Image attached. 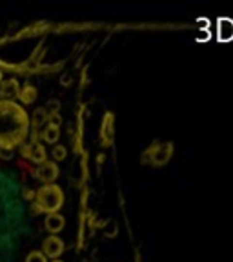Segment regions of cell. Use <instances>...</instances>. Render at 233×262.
<instances>
[{"instance_id":"6da1fadb","label":"cell","mask_w":233,"mask_h":262,"mask_svg":"<svg viewBox=\"0 0 233 262\" xmlns=\"http://www.w3.org/2000/svg\"><path fill=\"white\" fill-rule=\"evenodd\" d=\"M30 135V117L15 100H0V150H15Z\"/></svg>"},{"instance_id":"7a4b0ae2","label":"cell","mask_w":233,"mask_h":262,"mask_svg":"<svg viewBox=\"0 0 233 262\" xmlns=\"http://www.w3.org/2000/svg\"><path fill=\"white\" fill-rule=\"evenodd\" d=\"M35 204L40 210V213H59V210L64 204V193L62 187L57 184H44L35 195Z\"/></svg>"},{"instance_id":"3957f363","label":"cell","mask_w":233,"mask_h":262,"mask_svg":"<svg viewBox=\"0 0 233 262\" xmlns=\"http://www.w3.org/2000/svg\"><path fill=\"white\" fill-rule=\"evenodd\" d=\"M20 153H22V157H26L28 160L35 162V164L46 162V157H47L46 148L40 142H24L20 146Z\"/></svg>"},{"instance_id":"277c9868","label":"cell","mask_w":233,"mask_h":262,"mask_svg":"<svg viewBox=\"0 0 233 262\" xmlns=\"http://www.w3.org/2000/svg\"><path fill=\"white\" fill-rule=\"evenodd\" d=\"M42 253L46 255V259H59L62 253H64V240L57 235H49L46 237L44 242H42Z\"/></svg>"},{"instance_id":"5b68a950","label":"cell","mask_w":233,"mask_h":262,"mask_svg":"<svg viewBox=\"0 0 233 262\" xmlns=\"http://www.w3.org/2000/svg\"><path fill=\"white\" fill-rule=\"evenodd\" d=\"M35 177L40 182H44V184H53L57 180V177H59V166H57V162H53V160H46L42 164H38Z\"/></svg>"},{"instance_id":"8992f818","label":"cell","mask_w":233,"mask_h":262,"mask_svg":"<svg viewBox=\"0 0 233 262\" xmlns=\"http://www.w3.org/2000/svg\"><path fill=\"white\" fill-rule=\"evenodd\" d=\"M20 93V84L16 78H8L0 84V100H15Z\"/></svg>"},{"instance_id":"52a82bcc","label":"cell","mask_w":233,"mask_h":262,"mask_svg":"<svg viewBox=\"0 0 233 262\" xmlns=\"http://www.w3.org/2000/svg\"><path fill=\"white\" fill-rule=\"evenodd\" d=\"M64 226H66V218L62 217L61 213H49V215H46L44 228L51 233V235L62 231V230H64Z\"/></svg>"},{"instance_id":"ba28073f","label":"cell","mask_w":233,"mask_h":262,"mask_svg":"<svg viewBox=\"0 0 233 262\" xmlns=\"http://www.w3.org/2000/svg\"><path fill=\"white\" fill-rule=\"evenodd\" d=\"M40 137L46 144H57L61 139V127L51 126V124H46L44 129L40 131Z\"/></svg>"},{"instance_id":"9c48e42d","label":"cell","mask_w":233,"mask_h":262,"mask_svg":"<svg viewBox=\"0 0 233 262\" xmlns=\"http://www.w3.org/2000/svg\"><path fill=\"white\" fill-rule=\"evenodd\" d=\"M37 88L31 86V84H26L24 88H20V93H18V98L22 104H33L37 100Z\"/></svg>"},{"instance_id":"30bf717a","label":"cell","mask_w":233,"mask_h":262,"mask_svg":"<svg viewBox=\"0 0 233 262\" xmlns=\"http://www.w3.org/2000/svg\"><path fill=\"white\" fill-rule=\"evenodd\" d=\"M218 38L220 40H230L233 38V22L228 18H220L218 20Z\"/></svg>"},{"instance_id":"8fae6325","label":"cell","mask_w":233,"mask_h":262,"mask_svg":"<svg viewBox=\"0 0 233 262\" xmlns=\"http://www.w3.org/2000/svg\"><path fill=\"white\" fill-rule=\"evenodd\" d=\"M31 124H33V129H38V131H40V127L44 126V124H47V113H46L44 108H37L33 111Z\"/></svg>"},{"instance_id":"7c38bea8","label":"cell","mask_w":233,"mask_h":262,"mask_svg":"<svg viewBox=\"0 0 233 262\" xmlns=\"http://www.w3.org/2000/svg\"><path fill=\"white\" fill-rule=\"evenodd\" d=\"M53 155V160H66V157H68V150H66V146H62V144H57L55 148H53L51 151Z\"/></svg>"},{"instance_id":"4fadbf2b","label":"cell","mask_w":233,"mask_h":262,"mask_svg":"<svg viewBox=\"0 0 233 262\" xmlns=\"http://www.w3.org/2000/svg\"><path fill=\"white\" fill-rule=\"evenodd\" d=\"M26 262H47V259H46V255L42 251H31L26 257Z\"/></svg>"},{"instance_id":"5bb4252c","label":"cell","mask_w":233,"mask_h":262,"mask_svg":"<svg viewBox=\"0 0 233 262\" xmlns=\"http://www.w3.org/2000/svg\"><path fill=\"white\" fill-rule=\"evenodd\" d=\"M47 124H51V126L61 127V124H62L61 115H59V113H57V115H49V117H47Z\"/></svg>"},{"instance_id":"9a60e30c","label":"cell","mask_w":233,"mask_h":262,"mask_svg":"<svg viewBox=\"0 0 233 262\" xmlns=\"http://www.w3.org/2000/svg\"><path fill=\"white\" fill-rule=\"evenodd\" d=\"M11 157H13V150H0V158L9 160Z\"/></svg>"},{"instance_id":"2e32d148","label":"cell","mask_w":233,"mask_h":262,"mask_svg":"<svg viewBox=\"0 0 233 262\" xmlns=\"http://www.w3.org/2000/svg\"><path fill=\"white\" fill-rule=\"evenodd\" d=\"M35 195H37V191L28 189V191H24V199H26V200H33V199H35Z\"/></svg>"},{"instance_id":"e0dca14e","label":"cell","mask_w":233,"mask_h":262,"mask_svg":"<svg viewBox=\"0 0 233 262\" xmlns=\"http://www.w3.org/2000/svg\"><path fill=\"white\" fill-rule=\"evenodd\" d=\"M115 233H117V228H115L113 222H109V224H108V231H106V235H108V237H113Z\"/></svg>"},{"instance_id":"ac0fdd59","label":"cell","mask_w":233,"mask_h":262,"mask_svg":"<svg viewBox=\"0 0 233 262\" xmlns=\"http://www.w3.org/2000/svg\"><path fill=\"white\" fill-rule=\"evenodd\" d=\"M62 84H69V77H62Z\"/></svg>"},{"instance_id":"d6986e66","label":"cell","mask_w":233,"mask_h":262,"mask_svg":"<svg viewBox=\"0 0 233 262\" xmlns=\"http://www.w3.org/2000/svg\"><path fill=\"white\" fill-rule=\"evenodd\" d=\"M2 80H4V78H2V69H0V84H2Z\"/></svg>"},{"instance_id":"ffe728a7","label":"cell","mask_w":233,"mask_h":262,"mask_svg":"<svg viewBox=\"0 0 233 262\" xmlns=\"http://www.w3.org/2000/svg\"><path fill=\"white\" fill-rule=\"evenodd\" d=\"M51 262H62V261L61 259H55V261H51Z\"/></svg>"}]
</instances>
